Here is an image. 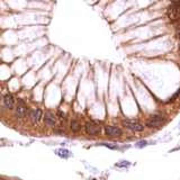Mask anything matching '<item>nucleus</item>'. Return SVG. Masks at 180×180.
Returning a JSON list of instances; mask_svg holds the SVG:
<instances>
[{"label": "nucleus", "mask_w": 180, "mask_h": 180, "mask_svg": "<svg viewBox=\"0 0 180 180\" xmlns=\"http://www.w3.org/2000/svg\"><path fill=\"white\" fill-rule=\"evenodd\" d=\"M130 164V163L127 162V161H124V162H121V163H118L117 165H119V167H122V165H124V167H127V165Z\"/></svg>", "instance_id": "obj_13"}, {"label": "nucleus", "mask_w": 180, "mask_h": 180, "mask_svg": "<svg viewBox=\"0 0 180 180\" xmlns=\"http://www.w3.org/2000/svg\"><path fill=\"white\" fill-rule=\"evenodd\" d=\"M105 133L108 136H121L122 135V131L121 128L118 127H114V126H107L105 127Z\"/></svg>", "instance_id": "obj_6"}, {"label": "nucleus", "mask_w": 180, "mask_h": 180, "mask_svg": "<svg viewBox=\"0 0 180 180\" xmlns=\"http://www.w3.org/2000/svg\"><path fill=\"white\" fill-rule=\"evenodd\" d=\"M44 122H45V124L48 125V126H54V125H55V122H56L55 116H54L51 112L46 113L44 116Z\"/></svg>", "instance_id": "obj_8"}, {"label": "nucleus", "mask_w": 180, "mask_h": 180, "mask_svg": "<svg viewBox=\"0 0 180 180\" xmlns=\"http://www.w3.org/2000/svg\"><path fill=\"white\" fill-rule=\"evenodd\" d=\"M30 119H32L33 123H39V121H41V118H42V110L41 109H34L30 112Z\"/></svg>", "instance_id": "obj_7"}, {"label": "nucleus", "mask_w": 180, "mask_h": 180, "mask_svg": "<svg viewBox=\"0 0 180 180\" xmlns=\"http://www.w3.org/2000/svg\"><path fill=\"white\" fill-rule=\"evenodd\" d=\"M3 100H5V105H6L8 109H12L15 107V99H14V97L10 94L6 95L5 98H3Z\"/></svg>", "instance_id": "obj_9"}, {"label": "nucleus", "mask_w": 180, "mask_h": 180, "mask_svg": "<svg viewBox=\"0 0 180 180\" xmlns=\"http://www.w3.org/2000/svg\"><path fill=\"white\" fill-rule=\"evenodd\" d=\"M0 101H1V95H0Z\"/></svg>", "instance_id": "obj_17"}, {"label": "nucleus", "mask_w": 180, "mask_h": 180, "mask_svg": "<svg viewBox=\"0 0 180 180\" xmlns=\"http://www.w3.org/2000/svg\"><path fill=\"white\" fill-rule=\"evenodd\" d=\"M55 153L61 158H69L71 157V152L69 150H65V149H59V150L55 151Z\"/></svg>", "instance_id": "obj_10"}, {"label": "nucleus", "mask_w": 180, "mask_h": 180, "mask_svg": "<svg viewBox=\"0 0 180 180\" xmlns=\"http://www.w3.org/2000/svg\"><path fill=\"white\" fill-rule=\"evenodd\" d=\"M16 114L19 118H24L27 114V107L23 100H19L16 107Z\"/></svg>", "instance_id": "obj_5"}, {"label": "nucleus", "mask_w": 180, "mask_h": 180, "mask_svg": "<svg viewBox=\"0 0 180 180\" xmlns=\"http://www.w3.org/2000/svg\"><path fill=\"white\" fill-rule=\"evenodd\" d=\"M123 125H124L126 128H128V130L143 131V125L135 121H132V119H124V121H123Z\"/></svg>", "instance_id": "obj_2"}, {"label": "nucleus", "mask_w": 180, "mask_h": 180, "mask_svg": "<svg viewBox=\"0 0 180 180\" xmlns=\"http://www.w3.org/2000/svg\"><path fill=\"white\" fill-rule=\"evenodd\" d=\"M80 128H81V125L78 121L73 119V121L71 122V130L73 131V132H79Z\"/></svg>", "instance_id": "obj_11"}, {"label": "nucleus", "mask_w": 180, "mask_h": 180, "mask_svg": "<svg viewBox=\"0 0 180 180\" xmlns=\"http://www.w3.org/2000/svg\"><path fill=\"white\" fill-rule=\"evenodd\" d=\"M85 130H86V132L89 134V135H98V134L100 133V127L98 126V125H96L95 123H86V125H85Z\"/></svg>", "instance_id": "obj_3"}, {"label": "nucleus", "mask_w": 180, "mask_h": 180, "mask_svg": "<svg viewBox=\"0 0 180 180\" xmlns=\"http://www.w3.org/2000/svg\"><path fill=\"white\" fill-rule=\"evenodd\" d=\"M179 50H180V39H179Z\"/></svg>", "instance_id": "obj_16"}, {"label": "nucleus", "mask_w": 180, "mask_h": 180, "mask_svg": "<svg viewBox=\"0 0 180 180\" xmlns=\"http://www.w3.org/2000/svg\"><path fill=\"white\" fill-rule=\"evenodd\" d=\"M170 1H172V3H176V2H180V0H170Z\"/></svg>", "instance_id": "obj_15"}, {"label": "nucleus", "mask_w": 180, "mask_h": 180, "mask_svg": "<svg viewBox=\"0 0 180 180\" xmlns=\"http://www.w3.org/2000/svg\"><path fill=\"white\" fill-rule=\"evenodd\" d=\"M167 14H168V17L170 18V21H180V2L172 3L171 6L167 9Z\"/></svg>", "instance_id": "obj_1"}, {"label": "nucleus", "mask_w": 180, "mask_h": 180, "mask_svg": "<svg viewBox=\"0 0 180 180\" xmlns=\"http://www.w3.org/2000/svg\"><path fill=\"white\" fill-rule=\"evenodd\" d=\"M146 144H148V142L146 141H141V142H137V143H136V146H137V148H144Z\"/></svg>", "instance_id": "obj_12"}, {"label": "nucleus", "mask_w": 180, "mask_h": 180, "mask_svg": "<svg viewBox=\"0 0 180 180\" xmlns=\"http://www.w3.org/2000/svg\"><path fill=\"white\" fill-rule=\"evenodd\" d=\"M0 180H3V179H0Z\"/></svg>", "instance_id": "obj_18"}, {"label": "nucleus", "mask_w": 180, "mask_h": 180, "mask_svg": "<svg viewBox=\"0 0 180 180\" xmlns=\"http://www.w3.org/2000/svg\"><path fill=\"white\" fill-rule=\"evenodd\" d=\"M58 113H59V116H61V117H62V118H65V115H64V114H63L62 112H61V110H59V112H58Z\"/></svg>", "instance_id": "obj_14"}, {"label": "nucleus", "mask_w": 180, "mask_h": 180, "mask_svg": "<svg viewBox=\"0 0 180 180\" xmlns=\"http://www.w3.org/2000/svg\"><path fill=\"white\" fill-rule=\"evenodd\" d=\"M163 123H164V117H162V116H152L150 121L146 123V126L158 127V126H161Z\"/></svg>", "instance_id": "obj_4"}]
</instances>
